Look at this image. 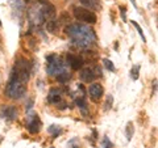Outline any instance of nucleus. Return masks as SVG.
<instances>
[{
    "label": "nucleus",
    "mask_w": 158,
    "mask_h": 148,
    "mask_svg": "<svg viewBox=\"0 0 158 148\" xmlns=\"http://www.w3.org/2000/svg\"><path fill=\"white\" fill-rule=\"evenodd\" d=\"M48 64H46V71L49 75L52 76H57L61 72L66 71V63L63 62V59L61 56L56 55V54H52V55L46 56Z\"/></svg>",
    "instance_id": "7ed1b4c3"
},
{
    "label": "nucleus",
    "mask_w": 158,
    "mask_h": 148,
    "mask_svg": "<svg viewBox=\"0 0 158 148\" xmlns=\"http://www.w3.org/2000/svg\"><path fill=\"white\" fill-rule=\"evenodd\" d=\"M0 117L6 121H9V122H13L17 119V109L15 106H3L0 109Z\"/></svg>",
    "instance_id": "6e6552de"
},
{
    "label": "nucleus",
    "mask_w": 158,
    "mask_h": 148,
    "mask_svg": "<svg viewBox=\"0 0 158 148\" xmlns=\"http://www.w3.org/2000/svg\"><path fill=\"white\" fill-rule=\"evenodd\" d=\"M41 125H42L41 119H40L38 114H36V113H33V114H31L28 117L27 129L31 134H37V132H40V130H41Z\"/></svg>",
    "instance_id": "0eeeda50"
},
{
    "label": "nucleus",
    "mask_w": 158,
    "mask_h": 148,
    "mask_svg": "<svg viewBox=\"0 0 158 148\" xmlns=\"http://www.w3.org/2000/svg\"><path fill=\"white\" fill-rule=\"evenodd\" d=\"M133 132H135V129H133V123L132 122H128L127 123V127H125V135H127V140L131 142L132 136H133Z\"/></svg>",
    "instance_id": "f3484780"
},
{
    "label": "nucleus",
    "mask_w": 158,
    "mask_h": 148,
    "mask_svg": "<svg viewBox=\"0 0 158 148\" xmlns=\"http://www.w3.org/2000/svg\"><path fill=\"white\" fill-rule=\"evenodd\" d=\"M74 16L78 21L81 22H86V24H95L96 22V14L95 12L90 11V9H86L83 7H74Z\"/></svg>",
    "instance_id": "20e7f679"
},
{
    "label": "nucleus",
    "mask_w": 158,
    "mask_h": 148,
    "mask_svg": "<svg viewBox=\"0 0 158 148\" xmlns=\"http://www.w3.org/2000/svg\"><path fill=\"white\" fill-rule=\"evenodd\" d=\"M0 26H2V20H0Z\"/></svg>",
    "instance_id": "cd10ccee"
},
{
    "label": "nucleus",
    "mask_w": 158,
    "mask_h": 148,
    "mask_svg": "<svg viewBox=\"0 0 158 148\" xmlns=\"http://www.w3.org/2000/svg\"><path fill=\"white\" fill-rule=\"evenodd\" d=\"M66 60H67V64L70 66L73 70L78 71L79 68H82L83 64H85V60H83L82 56L75 55V54H67L66 55Z\"/></svg>",
    "instance_id": "1a4fd4ad"
},
{
    "label": "nucleus",
    "mask_w": 158,
    "mask_h": 148,
    "mask_svg": "<svg viewBox=\"0 0 158 148\" xmlns=\"http://www.w3.org/2000/svg\"><path fill=\"white\" fill-rule=\"evenodd\" d=\"M103 64H104V67L107 68V70H110V71H112V72H115V66H113V63H112V60H110V59H103Z\"/></svg>",
    "instance_id": "412c9836"
},
{
    "label": "nucleus",
    "mask_w": 158,
    "mask_h": 148,
    "mask_svg": "<svg viewBox=\"0 0 158 148\" xmlns=\"http://www.w3.org/2000/svg\"><path fill=\"white\" fill-rule=\"evenodd\" d=\"M103 93H104V89H103V87L100 85V84H98V83L91 84L90 88H88V95H90L91 100L95 101V102H98L99 100H100Z\"/></svg>",
    "instance_id": "9d476101"
},
{
    "label": "nucleus",
    "mask_w": 158,
    "mask_h": 148,
    "mask_svg": "<svg viewBox=\"0 0 158 148\" xmlns=\"http://www.w3.org/2000/svg\"><path fill=\"white\" fill-rule=\"evenodd\" d=\"M83 8L86 7V9H90V11H98L100 9L102 6H100V0H81Z\"/></svg>",
    "instance_id": "ddd939ff"
},
{
    "label": "nucleus",
    "mask_w": 158,
    "mask_h": 148,
    "mask_svg": "<svg viewBox=\"0 0 158 148\" xmlns=\"http://www.w3.org/2000/svg\"><path fill=\"white\" fill-rule=\"evenodd\" d=\"M32 107H33V100H29V102L27 103V106H25V109H27V111H31Z\"/></svg>",
    "instance_id": "a878e982"
},
{
    "label": "nucleus",
    "mask_w": 158,
    "mask_h": 148,
    "mask_svg": "<svg viewBox=\"0 0 158 148\" xmlns=\"http://www.w3.org/2000/svg\"><path fill=\"white\" fill-rule=\"evenodd\" d=\"M41 12H42V16H44V20H53L54 17H56V8H54V6H52V4H46V3H42L41 6Z\"/></svg>",
    "instance_id": "9b49d317"
},
{
    "label": "nucleus",
    "mask_w": 158,
    "mask_h": 148,
    "mask_svg": "<svg viewBox=\"0 0 158 148\" xmlns=\"http://www.w3.org/2000/svg\"><path fill=\"white\" fill-rule=\"evenodd\" d=\"M102 146L103 148H113V143L108 139V138H103V142H102Z\"/></svg>",
    "instance_id": "b1692460"
},
{
    "label": "nucleus",
    "mask_w": 158,
    "mask_h": 148,
    "mask_svg": "<svg viewBox=\"0 0 158 148\" xmlns=\"http://www.w3.org/2000/svg\"><path fill=\"white\" fill-rule=\"evenodd\" d=\"M48 132H49V134H52V136L57 138L62 132V129L59 126H57V125H52L50 127H48Z\"/></svg>",
    "instance_id": "dca6fc26"
},
{
    "label": "nucleus",
    "mask_w": 158,
    "mask_h": 148,
    "mask_svg": "<svg viewBox=\"0 0 158 148\" xmlns=\"http://www.w3.org/2000/svg\"><path fill=\"white\" fill-rule=\"evenodd\" d=\"M29 22H31L32 26H41L44 24V16H42V12H41V7H37L34 6L33 8L29 9Z\"/></svg>",
    "instance_id": "39448f33"
},
{
    "label": "nucleus",
    "mask_w": 158,
    "mask_h": 148,
    "mask_svg": "<svg viewBox=\"0 0 158 148\" xmlns=\"http://www.w3.org/2000/svg\"><path fill=\"white\" fill-rule=\"evenodd\" d=\"M57 28H58V24L56 20H49L48 24H46V29L50 33H56L57 32Z\"/></svg>",
    "instance_id": "a211bd4d"
},
{
    "label": "nucleus",
    "mask_w": 158,
    "mask_h": 148,
    "mask_svg": "<svg viewBox=\"0 0 158 148\" xmlns=\"http://www.w3.org/2000/svg\"><path fill=\"white\" fill-rule=\"evenodd\" d=\"M112 102H113V97L110 95V96H107L106 98V103H104V110H110L111 107H112Z\"/></svg>",
    "instance_id": "5701e85b"
},
{
    "label": "nucleus",
    "mask_w": 158,
    "mask_h": 148,
    "mask_svg": "<svg viewBox=\"0 0 158 148\" xmlns=\"http://www.w3.org/2000/svg\"><path fill=\"white\" fill-rule=\"evenodd\" d=\"M48 101L50 103H58L62 101V91L58 89V88H53L49 92V96H48Z\"/></svg>",
    "instance_id": "f8f14e48"
},
{
    "label": "nucleus",
    "mask_w": 158,
    "mask_h": 148,
    "mask_svg": "<svg viewBox=\"0 0 158 148\" xmlns=\"http://www.w3.org/2000/svg\"><path fill=\"white\" fill-rule=\"evenodd\" d=\"M131 2H132V4H133V7L137 8V3H136V0H131Z\"/></svg>",
    "instance_id": "bb28decb"
},
{
    "label": "nucleus",
    "mask_w": 158,
    "mask_h": 148,
    "mask_svg": "<svg viewBox=\"0 0 158 148\" xmlns=\"http://www.w3.org/2000/svg\"><path fill=\"white\" fill-rule=\"evenodd\" d=\"M75 105L82 110L83 114H87V101L85 96H79L75 98Z\"/></svg>",
    "instance_id": "4468645a"
},
{
    "label": "nucleus",
    "mask_w": 158,
    "mask_h": 148,
    "mask_svg": "<svg viewBox=\"0 0 158 148\" xmlns=\"http://www.w3.org/2000/svg\"><path fill=\"white\" fill-rule=\"evenodd\" d=\"M70 73H69V72H61V73H59V75H57V80L59 81V83H67L69 80H70Z\"/></svg>",
    "instance_id": "aec40b11"
},
{
    "label": "nucleus",
    "mask_w": 158,
    "mask_h": 148,
    "mask_svg": "<svg viewBox=\"0 0 158 148\" xmlns=\"http://www.w3.org/2000/svg\"><path fill=\"white\" fill-rule=\"evenodd\" d=\"M99 76H102L100 67H96V68H83V70L81 71V79H82V81H85V83H91V81H94Z\"/></svg>",
    "instance_id": "423d86ee"
},
{
    "label": "nucleus",
    "mask_w": 158,
    "mask_h": 148,
    "mask_svg": "<svg viewBox=\"0 0 158 148\" xmlns=\"http://www.w3.org/2000/svg\"><path fill=\"white\" fill-rule=\"evenodd\" d=\"M120 13H121V17H123V21H127V8L124 6L120 7Z\"/></svg>",
    "instance_id": "393cba45"
},
{
    "label": "nucleus",
    "mask_w": 158,
    "mask_h": 148,
    "mask_svg": "<svg viewBox=\"0 0 158 148\" xmlns=\"http://www.w3.org/2000/svg\"><path fill=\"white\" fill-rule=\"evenodd\" d=\"M27 92V83H24L23 80H20L19 77H16L15 75L11 73V77H9V81L7 84L6 88V93L9 98H21Z\"/></svg>",
    "instance_id": "f03ea898"
},
{
    "label": "nucleus",
    "mask_w": 158,
    "mask_h": 148,
    "mask_svg": "<svg viewBox=\"0 0 158 148\" xmlns=\"http://www.w3.org/2000/svg\"><path fill=\"white\" fill-rule=\"evenodd\" d=\"M66 34L70 37L74 45L81 49L90 47L96 41L95 32L88 25H85V24H79V22L70 24L66 28Z\"/></svg>",
    "instance_id": "f257e3e1"
},
{
    "label": "nucleus",
    "mask_w": 158,
    "mask_h": 148,
    "mask_svg": "<svg viewBox=\"0 0 158 148\" xmlns=\"http://www.w3.org/2000/svg\"><path fill=\"white\" fill-rule=\"evenodd\" d=\"M140 68H141L140 64H136V66L132 67V70H131V77L133 79V80H137L138 76H140Z\"/></svg>",
    "instance_id": "6ab92c4d"
},
{
    "label": "nucleus",
    "mask_w": 158,
    "mask_h": 148,
    "mask_svg": "<svg viewBox=\"0 0 158 148\" xmlns=\"http://www.w3.org/2000/svg\"><path fill=\"white\" fill-rule=\"evenodd\" d=\"M132 25L133 26H135L136 29H137V32H138V34H140V37L142 38V42H146V38H145V36H144V32H142V29H141V26L140 25H138V24H137V21H132Z\"/></svg>",
    "instance_id": "4be33fe9"
},
{
    "label": "nucleus",
    "mask_w": 158,
    "mask_h": 148,
    "mask_svg": "<svg viewBox=\"0 0 158 148\" xmlns=\"http://www.w3.org/2000/svg\"><path fill=\"white\" fill-rule=\"evenodd\" d=\"M9 4L12 6L13 11H16L17 13H23V11H24V6H23L21 0H9Z\"/></svg>",
    "instance_id": "2eb2a0df"
}]
</instances>
